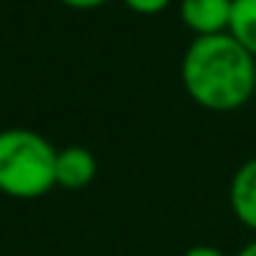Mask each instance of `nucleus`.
<instances>
[{"label":"nucleus","instance_id":"obj_1","mask_svg":"<svg viewBox=\"0 0 256 256\" xmlns=\"http://www.w3.org/2000/svg\"><path fill=\"white\" fill-rule=\"evenodd\" d=\"M182 83L210 110H237L256 91V58L228 34L193 39L182 56Z\"/></svg>","mask_w":256,"mask_h":256},{"label":"nucleus","instance_id":"obj_8","mask_svg":"<svg viewBox=\"0 0 256 256\" xmlns=\"http://www.w3.org/2000/svg\"><path fill=\"white\" fill-rule=\"evenodd\" d=\"M182 256H226L223 250L212 248V245H193L190 250H184Z\"/></svg>","mask_w":256,"mask_h":256},{"label":"nucleus","instance_id":"obj_10","mask_svg":"<svg viewBox=\"0 0 256 256\" xmlns=\"http://www.w3.org/2000/svg\"><path fill=\"white\" fill-rule=\"evenodd\" d=\"M237 256H256V240H254V242H248V245H245V248L240 250Z\"/></svg>","mask_w":256,"mask_h":256},{"label":"nucleus","instance_id":"obj_2","mask_svg":"<svg viewBox=\"0 0 256 256\" xmlns=\"http://www.w3.org/2000/svg\"><path fill=\"white\" fill-rule=\"evenodd\" d=\"M58 152L44 135L12 127L0 132V193L39 198L56 188Z\"/></svg>","mask_w":256,"mask_h":256},{"label":"nucleus","instance_id":"obj_3","mask_svg":"<svg viewBox=\"0 0 256 256\" xmlns=\"http://www.w3.org/2000/svg\"><path fill=\"white\" fill-rule=\"evenodd\" d=\"M179 17L196 34V39L228 34L232 0H182L179 3Z\"/></svg>","mask_w":256,"mask_h":256},{"label":"nucleus","instance_id":"obj_6","mask_svg":"<svg viewBox=\"0 0 256 256\" xmlns=\"http://www.w3.org/2000/svg\"><path fill=\"white\" fill-rule=\"evenodd\" d=\"M228 36L256 58V0H232Z\"/></svg>","mask_w":256,"mask_h":256},{"label":"nucleus","instance_id":"obj_9","mask_svg":"<svg viewBox=\"0 0 256 256\" xmlns=\"http://www.w3.org/2000/svg\"><path fill=\"white\" fill-rule=\"evenodd\" d=\"M61 3H66V6H72V8H96V6H102V3H108V0H61Z\"/></svg>","mask_w":256,"mask_h":256},{"label":"nucleus","instance_id":"obj_5","mask_svg":"<svg viewBox=\"0 0 256 256\" xmlns=\"http://www.w3.org/2000/svg\"><path fill=\"white\" fill-rule=\"evenodd\" d=\"M232 212L242 226L256 232V157L245 160L232 176V190H228Z\"/></svg>","mask_w":256,"mask_h":256},{"label":"nucleus","instance_id":"obj_7","mask_svg":"<svg viewBox=\"0 0 256 256\" xmlns=\"http://www.w3.org/2000/svg\"><path fill=\"white\" fill-rule=\"evenodd\" d=\"M124 3H127L135 14H146V17H149V14H160L162 8H168L171 0H124Z\"/></svg>","mask_w":256,"mask_h":256},{"label":"nucleus","instance_id":"obj_4","mask_svg":"<svg viewBox=\"0 0 256 256\" xmlns=\"http://www.w3.org/2000/svg\"><path fill=\"white\" fill-rule=\"evenodd\" d=\"M96 176V160L83 146H66L56 160V184L64 190H83Z\"/></svg>","mask_w":256,"mask_h":256}]
</instances>
